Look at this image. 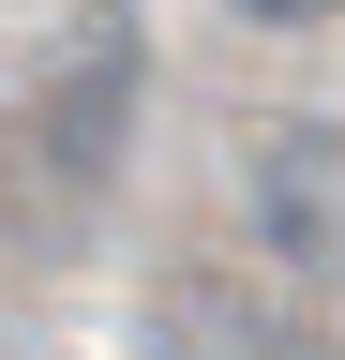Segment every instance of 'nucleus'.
<instances>
[{"instance_id": "3", "label": "nucleus", "mask_w": 345, "mask_h": 360, "mask_svg": "<svg viewBox=\"0 0 345 360\" xmlns=\"http://www.w3.org/2000/svg\"><path fill=\"white\" fill-rule=\"evenodd\" d=\"M240 15H255V30H315L330 0H240Z\"/></svg>"}, {"instance_id": "2", "label": "nucleus", "mask_w": 345, "mask_h": 360, "mask_svg": "<svg viewBox=\"0 0 345 360\" xmlns=\"http://www.w3.org/2000/svg\"><path fill=\"white\" fill-rule=\"evenodd\" d=\"M150 360H315V330H300L285 300L226 285V270H181V285L150 300Z\"/></svg>"}, {"instance_id": "1", "label": "nucleus", "mask_w": 345, "mask_h": 360, "mask_svg": "<svg viewBox=\"0 0 345 360\" xmlns=\"http://www.w3.org/2000/svg\"><path fill=\"white\" fill-rule=\"evenodd\" d=\"M240 210H255V240H271V270L345 285V120H271Z\"/></svg>"}]
</instances>
